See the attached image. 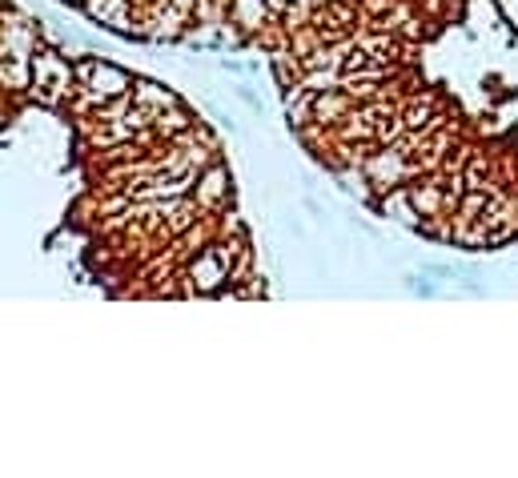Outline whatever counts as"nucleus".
Masks as SVG:
<instances>
[{
	"mask_svg": "<svg viewBox=\"0 0 518 478\" xmlns=\"http://www.w3.org/2000/svg\"><path fill=\"white\" fill-rule=\"evenodd\" d=\"M73 65L57 49H33L29 53V89L41 105H61L73 97Z\"/></svg>",
	"mask_w": 518,
	"mask_h": 478,
	"instance_id": "nucleus-1",
	"label": "nucleus"
},
{
	"mask_svg": "<svg viewBox=\"0 0 518 478\" xmlns=\"http://www.w3.org/2000/svg\"><path fill=\"white\" fill-rule=\"evenodd\" d=\"M193 201L201 205V213H225L229 201H233V177L225 169V161H209L205 169H197V181H193Z\"/></svg>",
	"mask_w": 518,
	"mask_h": 478,
	"instance_id": "nucleus-2",
	"label": "nucleus"
},
{
	"mask_svg": "<svg viewBox=\"0 0 518 478\" xmlns=\"http://www.w3.org/2000/svg\"><path fill=\"white\" fill-rule=\"evenodd\" d=\"M362 169H366V181L378 185L382 193H386L390 185H402V181L414 173V165H410V157H406L402 149H378V153H370V157L362 161Z\"/></svg>",
	"mask_w": 518,
	"mask_h": 478,
	"instance_id": "nucleus-3",
	"label": "nucleus"
},
{
	"mask_svg": "<svg viewBox=\"0 0 518 478\" xmlns=\"http://www.w3.org/2000/svg\"><path fill=\"white\" fill-rule=\"evenodd\" d=\"M81 89H89L101 105H109V101H117V97L133 93V77H129L121 65H113V61H101V57H97L93 77H89V85H81Z\"/></svg>",
	"mask_w": 518,
	"mask_h": 478,
	"instance_id": "nucleus-4",
	"label": "nucleus"
},
{
	"mask_svg": "<svg viewBox=\"0 0 518 478\" xmlns=\"http://www.w3.org/2000/svg\"><path fill=\"white\" fill-rule=\"evenodd\" d=\"M354 113V97L338 85V89H326V93H314V125H338Z\"/></svg>",
	"mask_w": 518,
	"mask_h": 478,
	"instance_id": "nucleus-5",
	"label": "nucleus"
},
{
	"mask_svg": "<svg viewBox=\"0 0 518 478\" xmlns=\"http://www.w3.org/2000/svg\"><path fill=\"white\" fill-rule=\"evenodd\" d=\"M378 209L386 213V217H394L398 225H406V229H418L426 217L414 209V201H410V189L402 185V189H386L382 193V201H378Z\"/></svg>",
	"mask_w": 518,
	"mask_h": 478,
	"instance_id": "nucleus-6",
	"label": "nucleus"
},
{
	"mask_svg": "<svg viewBox=\"0 0 518 478\" xmlns=\"http://www.w3.org/2000/svg\"><path fill=\"white\" fill-rule=\"evenodd\" d=\"M133 105H141V109H149L153 117L157 113H165V109H173V105H181L177 101V93L169 89V85H157V81H133Z\"/></svg>",
	"mask_w": 518,
	"mask_h": 478,
	"instance_id": "nucleus-7",
	"label": "nucleus"
},
{
	"mask_svg": "<svg viewBox=\"0 0 518 478\" xmlns=\"http://www.w3.org/2000/svg\"><path fill=\"white\" fill-rule=\"evenodd\" d=\"M410 201L422 217H442L446 213V185H434V181H410Z\"/></svg>",
	"mask_w": 518,
	"mask_h": 478,
	"instance_id": "nucleus-8",
	"label": "nucleus"
},
{
	"mask_svg": "<svg viewBox=\"0 0 518 478\" xmlns=\"http://www.w3.org/2000/svg\"><path fill=\"white\" fill-rule=\"evenodd\" d=\"M430 117H434V101H430V97H426V101L418 97V101L402 113V121H406V129H410V133H422V129L430 125Z\"/></svg>",
	"mask_w": 518,
	"mask_h": 478,
	"instance_id": "nucleus-9",
	"label": "nucleus"
},
{
	"mask_svg": "<svg viewBox=\"0 0 518 478\" xmlns=\"http://www.w3.org/2000/svg\"><path fill=\"white\" fill-rule=\"evenodd\" d=\"M217 69H221V73H233V77H253V73H262V61H233V57H221Z\"/></svg>",
	"mask_w": 518,
	"mask_h": 478,
	"instance_id": "nucleus-10",
	"label": "nucleus"
},
{
	"mask_svg": "<svg viewBox=\"0 0 518 478\" xmlns=\"http://www.w3.org/2000/svg\"><path fill=\"white\" fill-rule=\"evenodd\" d=\"M466 177V189H490V165L478 157L474 165H470V173H462Z\"/></svg>",
	"mask_w": 518,
	"mask_h": 478,
	"instance_id": "nucleus-11",
	"label": "nucleus"
},
{
	"mask_svg": "<svg viewBox=\"0 0 518 478\" xmlns=\"http://www.w3.org/2000/svg\"><path fill=\"white\" fill-rule=\"evenodd\" d=\"M233 97H237V101H241V105H245L249 113H257V117H262V113H266V105H262V97H257V93H253L249 85H233Z\"/></svg>",
	"mask_w": 518,
	"mask_h": 478,
	"instance_id": "nucleus-12",
	"label": "nucleus"
},
{
	"mask_svg": "<svg viewBox=\"0 0 518 478\" xmlns=\"http://www.w3.org/2000/svg\"><path fill=\"white\" fill-rule=\"evenodd\" d=\"M302 209H306L310 217H318V221H326V209H322V201H314V197H302Z\"/></svg>",
	"mask_w": 518,
	"mask_h": 478,
	"instance_id": "nucleus-13",
	"label": "nucleus"
}]
</instances>
